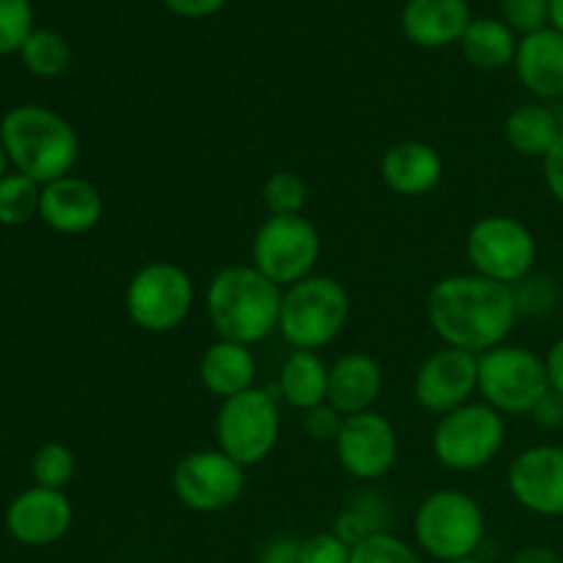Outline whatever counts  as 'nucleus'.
Here are the masks:
<instances>
[{
	"label": "nucleus",
	"instance_id": "1",
	"mask_svg": "<svg viewBox=\"0 0 563 563\" xmlns=\"http://www.w3.org/2000/svg\"><path fill=\"white\" fill-rule=\"evenodd\" d=\"M520 317L515 286L484 275H449L427 297V319L434 333L454 350L482 352L506 344Z\"/></svg>",
	"mask_w": 563,
	"mask_h": 563
},
{
	"label": "nucleus",
	"instance_id": "2",
	"mask_svg": "<svg viewBox=\"0 0 563 563\" xmlns=\"http://www.w3.org/2000/svg\"><path fill=\"white\" fill-rule=\"evenodd\" d=\"M284 289L253 264L223 267L207 286V317L218 339L253 346L278 330Z\"/></svg>",
	"mask_w": 563,
	"mask_h": 563
},
{
	"label": "nucleus",
	"instance_id": "3",
	"mask_svg": "<svg viewBox=\"0 0 563 563\" xmlns=\"http://www.w3.org/2000/svg\"><path fill=\"white\" fill-rule=\"evenodd\" d=\"M0 143L16 174L49 185L71 174L80 157V141L69 121L42 104H20L0 121Z\"/></svg>",
	"mask_w": 563,
	"mask_h": 563
},
{
	"label": "nucleus",
	"instance_id": "4",
	"mask_svg": "<svg viewBox=\"0 0 563 563\" xmlns=\"http://www.w3.org/2000/svg\"><path fill=\"white\" fill-rule=\"evenodd\" d=\"M350 322V291L330 275H311L284 289L278 330L295 350L333 344Z\"/></svg>",
	"mask_w": 563,
	"mask_h": 563
},
{
	"label": "nucleus",
	"instance_id": "5",
	"mask_svg": "<svg viewBox=\"0 0 563 563\" xmlns=\"http://www.w3.org/2000/svg\"><path fill=\"white\" fill-rule=\"evenodd\" d=\"M484 531L487 520L482 504L462 489H438L427 495L416 511L418 548L443 563L476 555Z\"/></svg>",
	"mask_w": 563,
	"mask_h": 563
},
{
	"label": "nucleus",
	"instance_id": "6",
	"mask_svg": "<svg viewBox=\"0 0 563 563\" xmlns=\"http://www.w3.org/2000/svg\"><path fill=\"white\" fill-rule=\"evenodd\" d=\"M550 390L544 357L517 344H500L478 355V394L500 416H531Z\"/></svg>",
	"mask_w": 563,
	"mask_h": 563
},
{
	"label": "nucleus",
	"instance_id": "7",
	"mask_svg": "<svg viewBox=\"0 0 563 563\" xmlns=\"http://www.w3.org/2000/svg\"><path fill=\"white\" fill-rule=\"evenodd\" d=\"M506 443V423L487 401H467L465 407L440 416L432 432V451L449 471L471 473L489 465Z\"/></svg>",
	"mask_w": 563,
	"mask_h": 563
},
{
	"label": "nucleus",
	"instance_id": "8",
	"mask_svg": "<svg viewBox=\"0 0 563 563\" xmlns=\"http://www.w3.org/2000/svg\"><path fill=\"white\" fill-rule=\"evenodd\" d=\"M218 449L242 467L267 460L280 438V410L269 390L251 388L220 405L214 418Z\"/></svg>",
	"mask_w": 563,
	"mask_h": 563
},
{
	"label": "nucleus",
	"instance_id": "9",
	"mask_svg": "<svg viewBox=\"0 0 563 563\" xmlns=\"http://www.w3.org/2000/svg\"><path fill=\"white\" fill-rule=\"evenodd\" d=\"M319 256H322V236L317 225L302 214H284V218L269 214L253 236L251 264L280 289L311 278Z\"/></svg>",
	"mask_w": 563,
	"mask_h": 563
},
{
	"label": "nucleus",
	"instance_id": "10",
	"mask_svg": "<svg viewBox=\"0 0 563 563\" xmlns=\"http://www.w3.org/2000/svg\"><path fill=\"white\" fill-rule=\"evenodd\" d=\"M465 253L473 273L515 286L531 275L539 247L526 223L509 214H487L467 231Z\"/></svg>",
	"mask_w": 563,
	"mask_h": 563
},
{
	"label": "nucleus",
	"instance_id": "11",
	"mask_svg": "<svg viewBox=\"0 0 563 563\" xmlns=\"http://www.w3.org/2000/svg\"><path fill=\"white\" fill-rule=\"evenodd\" d=\"M196 286L190 275L170 262H152L137 269L124 291V306L132 322L154 335L179 328L192 311Z\"/></svg>",
	"mask_w": 563,
	"mask_h": 563
},
{
	"label": "nucleus",
	"instance_id": "12",
	"mask_svg": "<svg viewBox=\"0 0 563 563\" xmlns=\"http://www.w3.org/2000/svg\"><path fill=\"white\" fill-rule=\"evenodd\" d=\"M170 487L181 506L198 515H214L240 500L245 489V467L220 449L192 451L176 462Z\"/></svg>",
	"mask_w": 563,
	"mask_h": 563
},
{
	"label": "nucleus",
	"instance_id": "13",
	"mask_svg": "<svg viewBox=\"0 0 563 563\" xmlns=\"http://www.w3.org/2000/svg\"><path fill=\"white\" fill-rule=\"evenodd\" d=\"M335 456L352 478L377 482L385 473H390L399 456V438H396L394 423L374 410L346 416L335 440Z\"/></svg>",
	"mask_w": 563,
	"mask_h": 563
},
{
	"label": "nucleus",
	"instance_id": "14",
	"mask_svg": "<svg viewBox=\"0 0 563 563\" xmlns=\"http://www.w3.org/2000/svg\"><path fill=\"white\" fill-rule=\"evenodd\" d=\"M412 394L434 416L465 407L478 394V355L445 346L429 355L412 379Z\"/></svg>",
	"mask_w": 563,
	"mask_h": 563
},
{
	"label": "nucleus",
	"instance_id": "15",
	"mask_svg": "<svg viewBox=\"0 0 563 563\" xmlns=\"http://www.w3.org/2000/svg\"><path fill=\"white\" fill-rule=\"evenodd\" d=\"M509 493L526 511L563 517V445H531L509 465Z\"/></svg>",
	"mask_w": 563,
	"mask_h": 563
},
{
	"label": "nucleus",
	"instance_id": "16",
	"mask_svg": "<svg viewBox=\"0 0 563 563\" xmlns=\"http://www.w3.org/2000/svg\"><path fill=\"white\" fill-rule=\"evenodd\" d=\"M69 498L64 489L31 487L16 495L5 509V528L11 537L27 548H47L64 539L71 528Z\"/></svg>",
	"mask_w": 563,
	"mask_h": 563
},
{
	"label": "nucleus",
	"instance_id": "17",
	"mask_svg": "<svg viewBox=\"0 0 563 563\" xmlns=\"http://www.w3.org/2000/svg\"><path fill=\"white\" fill-rule=\"evenodd\" d=\"M104 201L91 181L80 176H64L42 187L38 218L58 234H86L102 220Z\"/></svg>",
	"mask_w": 563,
	"mask_h": 563
},
{
	"label": "nucleus",
	"instance_id": "18",
	"mask_svg": "<svg viewBox=\"0 0 563 563\" xmlns=\"http://www.w3.org/2000/svg\"><path fill=\"white\" fill-rule=\"evenodd\" d=\"M517 80L542 102L563 99V33L542 27L520 38L515 55Z\"/></svg>",
	"mask_w": 563,
	"mask_h": 563
},
{
	"label": "nucleus",
	"instance_id": "19",
	"mask_svg": "<svg viewBox=\"0 0 563 563\" xmlns=\"http://www.w3.org/2000/svg\"><path fill=\"white\" fill-rule=\"evenodd\" d=\"M379 176L396 196L421 198L429 196L443 179V159L429 143L401 141L383 154Z\"/></svg>",
	"mask_w": 563,
	"mask_h": 563
},
{
	"label": "nucleus",
	"instance_id": "20",
	"mask_svg": "<svg viewBox=\"0 0 563 563\" xmlns=\"http://www.w3.org/2000/svg\"><path fill=\"white\" fill-rule=\"evenodd\" d=\"M471 22V9L465 0H407L405 11H401L405 36L427 49L451 47V44L462 42Z\"/></svg>",
	"mask_w": 563,
	"mask_h": 563
},
{
	"label": "nucleus",
	"instance_id": "21",
	"mask_svg": "<svg viewBox=\"0 0 563 563\" xmlns=\"http://www.w3.org/2000/svg\"><path fill=\"white\" fill-rule=\"evenodd\" d=\"M383 394V368L366 352H346L330 366L328 405L341 416L374 410V401Z\"/></svg>",
	"mask_w": 563,
	"mask_h": 563
},
{
	"label": "nucleus",
	"instance_id": "22",
	"mask_svg": "<svg viewBox=\"0 0 563 563\" xmlns=\"http://www.w3.org/2000/svg\"><path fill=\"white\" fill-rule=\"evenodd\" d=\"M198 374H201L203 388L214 399L225 401L231 396H240L253 388V379H256V355H253L251 346L218 339L201 355Z\"/></svg>",
	"mask_w": 563,
	"mask_h": 563
},
{
	"label": "nucleus",
	"instance_id": "23",
	"mask_svg": "<svg viewBox=\"0 0 563 563\" xmlns=\"http://www.w3.org/2000/svg\"><path fill=\"white\" fill-rule=\"evenodd\" d=\"M506 141L520 157L544 159L555 141L561 137L563 126L553 108L544 102H526L506 115Z\"/></svg>",
	"mask_w": 563,
	"mask_h": 563
},
{
	"label": "nucleus",
	"instance_id": "24",
	"mask_svg": "<svg viewBox=\"0 0 563 563\" xmlns=\"http://www.w3.org/2000/svg\"><path fill=\"white\" fill-rule=\"evenodd\" d=\"M330 366L317 352L295 350L280 368V394L295 410H311L328 401Z\"/></svg>",
	"mask_w": 563,
	"mask_h": 563
},
{
	"label": "nucleus",
	"instance_id": "25",
	"mask_svg": "<svg viewBox=\"0 0 563 563\" xmlns=\"http://www.w3.org/2000/svg\"><path fill=\"white\" fill-rule=\"evenodd\" d=\"M460 44L467 64L482 71H498L515 64L517 44L520 42H517L515 31L504 20L484 16V20L471 22V27L465 31Z\"/></svg>",
	"mask_w": 563,
	"mask_h": 563
},
{
	"label": "nucleus",
	"instance_id": "26",
	"mask_svg": "<svg viewBox=\"0 0 563 563\" xmlns=\"http://www.w3.org/2000/svg\"><path fill=\"white\" fill-rule=\"evenodd\" d=\"M22 66L36 77H58L69 66V44L58 31L49 27H33L31 36L25 38L20 49Z\"/></svg>",
	"mask_w": 563,
	"mask_h": 563
},
{
	"label": "nucleus",
	"instance_id": "27",
	"mask_svg": "<svg viewBox=\"0 0 563 563\" xmlns=\"http://www.w3.org/2000/svg\"><path fill=\"white\" fill-rule=\"evenodd\" d=\"M42 185L25 174H9L0 179V225H25L38 218Z\"/></svg>",
	"mask_w": 563,
	"mask_h": 563
},
{
	"label": "nucleus",
	"instance_id": "28",
	"mask_svg": "<svg viewBox=\"0 0 563 563\" xmlns=\"http://www.w3.org/2000/svg\"><path fill=\"white\" fill-rule=\"evenodd\" d=\"M383 531L385 509L383 500H379L377 495H363V498H357L355 504L346 506V509L341 511L339 520H335V533H339L350 548H355L357 542Z\"/></svg>",
	"mask_w": 563,
	"mask_h": 563
},
{
	"label": "nucleus",
	"instance_id": "29",
	"mask_svg": "<svg viewBox=\"0 0 563 563\" xmlns=\"http://www.w3.org/2000/svg\"><path fill=\"white\" fill-rule=\"evenodd\" d=\"M262 201L273 218H284V214H302L308 203V187L291 170H278L269 176L262 187Z\"/></svg>",
	"mask_w": 563,
	"mask_h": 563
},
{
	"label": "nucleus",
	"instance_id": "30",
	"mask_svg": "<svg viewBox=\"0 0 563 563\" xmlns=\"http://www.w3.org/2000/svg\"><path fill=\"white\" fill-rule=\"evenodd\" d=\"M75 454L64 443H44L31 460L33 482H36V487L47 489H64L75 476Z\"/></svg>",
	"mask_w": 563,
	"mask_h": 563
},
{
	"label": "nucleus",
	"instance_id": "31",
	"mask_svg": "<svg viewBox=\"0 0 563 563\" xmlns=\"http://www.w3.org/2000/svg\"><path fill=\"white\" fill-rule=\"evenodd\" d=\"M350 563H423L421 555L416 553L412 544L405 539L394 537V533L383 531L374 537L363 539L352 548Z\"/></svg>",
	"mask_w": 563,
	"mask_h": 563
},
{
	"label": "nucleus",
	"instance_id": "32",
	"mask_svg": "<svg viewBox=\"0 0 563 563\" xmlns=\"http://www.w3.org/2000/svg\"><path fill=\"white\" fill-rule=\"evenodd\" d=\"M33 33L31 0H0V55L20 53Z\"/></svg>",
	"mask_w": 563,
	"mask_h": 563
},
{
	"label": "nucleus",
	"instance_id": "33",
	"mask_svg": "<svg viewBox=\"0 0 563 563\" xmlns=\"http://www.w3.org/2000/svg\"><path fill=\"white\" fill-rule=\"evenodd\" d=\"M500 11L506 25L522 36L542 31L550 22V0H500Z\"/></svg>",
	"mask_w": 563,
	"mask_h": 563
},
{
	"label": "nucleus",
	"instance_id": "34",
	"mask_svg": "<svg viewBox=\"0 0 563 563\" xmlns=\"http://www.w3.org/2000/svg\"><path fill=\"white\" fill-rule=\"evenodd\" d=\"M352 548L339 533H313L300 542V563H350Z\"/></svg>",
	"mask_w": 563,
	"mask_h": 563
},
{
	"label": "nucleus",
	"instance_id": "35",
	"mask_svg": "<svg viewBox=\"0 0 563 563\" xmlns=\"http://www.w3.org/2000/svg\"><path fill=\"white\" fill-rule=\"evenodd\" d=\"M344 418L333 405H319L311 407V410L302 412V429H306L308 438L313 443H335L341 434V427H344Z\"/></svg>",
	"mask_w": 563,
	"mask_h": 563
},
{
	"label": "nucleus",
	"instance_id": "36",
	"mask_svg": "<svg viewBox=\"0 0 563 563\" xmlns=\"http://www.w3.org/2000/svg\"><path fill=\"white\" fill-rule=\"evenodd\" d=\"M531 418L539 429H544V432L563 429V396L555 394V390H548V394L533 405Z\"/></svg>",
	"mask_w": 563,
	"mask_h": 563
},
{
	"label": "nucleus",
	"instance_id": "37",
	"mask_svg": "<svg viewBox=\"0 0 563 563\" xmlns=\"http://www.w3.org/2000/svg\"><path fill=\"white\" fill-rule=\"evenodd\" d=\"M542 168L550 196L563 207V132L559 141H555V146L548 152V157L542 159Z\"/></svg>",
	"mask_w": 563,
	"mask_h": 563
},
{
	"label": "nucleus",
	"instance_id": "38",
	"mask_svg": "<svg viewBox=\"0 0 563 563\" xmlns=\"http://www.w3.org/2000/svg\"><path fill=\"white\" fill-rule=\"evenodd\" d=\"M258 563H300V542L291 537H278L264 544Z\"/></svg>",
	"mask_w": 563,
	"mask_h": 563
},
{
	"label": "nucleus",
	"instance_id": "39",
	"mask_svg": "<svg viewBox=\"0 0 563 563\" xmlns=\"http://www.w3.org/2000/svg\"><path fill=\"white\" fill-rule=\"evenodd\" d=\"M174 14L187 16V20H203V16L218 14L225 0H163Z\"/></svg>",
	"mask_w": 563,
	"mask_h": 563
},
{
	"label": "nucleus",
	"instance_id": "40",
	"mask_svg": "<svg viewBox=\"0 0 563 563\" xmlns=\"http://www.w3.org/2000/svg\"><path fill=\"white\" fill-rule=\"evenodd\" d=\"M544 368H548L550 390L563 396V335L550 346L548 355H544Z\"/></svg>",
	"mask_w": 563,
	"mask_h": 563
},
{
	"label": "nucleus",
	"instance_id": "41",
	"mask_svg": "<svg viewBox=\"0 0 563 563\" xmlns=\"http://www.w3.org/2000/svg\"><path fill=\"white\" fill-rule=\"evenodd\" d=\"M511 563H563V559L550 548H526L511 559Z\"/></svg>",
	"mask_w": 563,
	"mask_h": 563
},
{
	"label": "nucleus",
	"instance_id": "42",
	"mask_svg": "<svg viewBox=\"0 0 563 563\" xmlns=\"http://www.w3.org/2000/svg\"><path fill=\"white\" fill-rule=\"evenodd\" d=\"M550 27L563 33V0H550Z\"/></svg>",
	"mask_w": 563,
	"mask_h": 563
},
{
	"label": "nucleus",
	"instance_id": "43",
	"mask_svg": "<svg viewBox=\"0 0 563 563\" xmlns=\"http://www.w3.org/2000/svg\"><path fill=\"white\" fill-rule=\"evenodd\" d=\"M9 165H11L9 152H5L3 143H0V179H5V176H9Z\"/></svg>",
	"mask_w": 563,
	"mask_h": 563
},
{
	"label": "nucleus",
	"instance_id": "44",
	"mask_svg": "<svg viewBox=\"0 0 563 563\" xmlns=\"http://www.w3.org/2000/svg\"><path fill=\"white\" fill-rule=\"evenodd\" d=\"M451 563H484V561L473 559V555H471V559H460V561H451Z\"/></svg>",
	"mask_w": 563,
	"mask_h": 563
}]
</instances>
